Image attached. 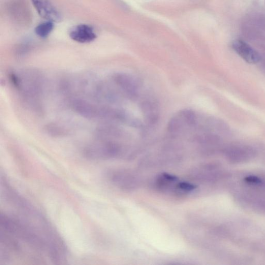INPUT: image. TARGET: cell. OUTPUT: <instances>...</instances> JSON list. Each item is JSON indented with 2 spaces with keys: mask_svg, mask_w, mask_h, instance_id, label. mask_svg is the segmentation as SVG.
Here are the masks:
<instances>
[{
  "mask_svg": "<svg viewBox=\"0 0 265 265\" xmlns=\"http://www.w3.org/2000/svg\"><path fill=\"white\" fill-rule=\"evenodd\" d=\"M9 78L26 104L34 112L41 114L43 108L41 98L44 83L42 74L36 70L26 69L10 72Z\"/></svg>",
  "mask_w": 265,
  "mask_h": 265,
  "instance_id": "obj_1",
  "label": "cell"
},
{
  "mask_svg": "<svg viewBox=\"0 0 265 265\" xmlns=\"http://www.w3.org/2000/svg\"><path fill=\"white\" fill-rule=\"evenodd\" d=\"M0 224L3 231L37 250L48 252L50 255L51 250L48 242L30 225L3 212L0 216Z\"/></svg>",
  "mask_w": 265,
  "mask_h": 265,
  "instance_id": "obj_2",
  "label": "cell"
},
{
  "mask_svg": "<svg viewBox=\"0 0 265 265\" xmlns=\"http://www.w3.org/2000/svg\"><path fill=\"white\" fill-rule=\"evenodd\" d=\"M70 107L74 113L87 119L110 120L120 118V114L114 109L81 99H72Z\"/></svg>",
  "mask_w": 265,
  "mask_h": 265,
  "instance_id": "obj_3",
  "label": "cell"
},
{
  "mask_svg": "<svg viewBox=\"0 0 265 265\" xmlns=\"http://www.w3.org/2000/svg\"><path fill=\"white\" fill-rule=\"evenodd\" d=\"M120 152V147L115 143L97 140L84 148L83 154L88 160L101 161L115 158Z\"/></svg>",
  "mask_w": 265,
  "mask_h": 265,
  "instance_id": "obj_4",
  "label": "cell"
},
{
  "mask_svg": "<svg viewBox=\"0 0 265 265\" xmlns=\"http://www.w3.org/2000/svg\"><path fill=\"white\" fill-rule=\"evenodd\" d=\"M258 152L256 147L245 144H232L224 149L226 159L234 164L249 162L257 157Z\"/></svg>",
  "mask_w": 265,
  "mask_h": 265,
  "instance_id": "obj_5",
  "label": "cell"
},
{
  "mask_svg": "<svg viewBox=\"0 0 265 265\" xmlns=\"http://www.w3.org/2000/svg\"><path fill=\"white\" fill-rule=\"evenodd\" d=\"M232 48L243 60L248 63L256 64L260 60L259 54L244 41L235 40L232 43Z\"/></svg>",
  "mask_w": 265,
  "mask_h": 265,
  "instance_id": "obj_6",
  "label": "cell"
},
{
  "mask_svg": "<svg viewBox=\"0 0 265 265\" xmlns=\"http://www.w3.org/2000/svg\"><path fill=\"white\" fill-rule=\"evenodd\" d=\"M32 3L41 17L52 22L58 21L61 16L50 0H31Z\"/></svg>",
  "mask_w": 265,
  "mask_h": 265,
  "instance_id": "obj_7",
  "label": "cell"
},
{
  "mask_svg": "<svg viewBox=\"0 0 265 265\" xmlns=\"http://www.w3.org/2000/svg\"><path fill=\"white\" fill-rule=\"evenodd\" d=\"M70 36L73 40L80 43L90 42L97 38L94 29L86 25H79L74 27L70 31Z\"/></svg>",
  "mask_w": 265,
  "mask_h": 265,
  "instance_id": "obj_8",
  "label": "cell"
},
{
  "mask_svg": "<svg viewBox=\"0 0 265 265\" xmlns=\"http://www.w3.org/2000/svg\"><path fill=\"white\" fill-rule=\"evenodd\" d=\"M47 134L54 137H62L68 134V130L62 125L57 123H50L46 126Z\"/></svg>",
  "mask_w": 265,
  "mask_h": 265,
  "instance_id": "obj_9",
  "label": "cell"
},
{
  "mask_svg": "<svg viewBox=\"0 0 265 265\" xmlns=\"http://www.w3.org/2000/svg\"><path fill=\"white\" fill-rule=\"evenodd\" d=\"M54 28L53 22L48 21L38 25L35 28L36 35L41 38L47 37Z\"/></svg>",
  "mask_w": 265,
  "mask_h": 265,
  "instance_id": "obj_10",
  "label": "cell"
},
{
  "mask_svg": "<svg viewBox=\"0 0 265 265\" xmlns=\"http://www.w3.org/2000/svg\"><path fill=\"white\" fill-rule=\"evenodd\" d=\"M176 187L178 190L183 192H189L196 188L194 185L185 182L180 183L176 185Z\"/></svg>",
  "mask_w": 265,
  "mask_h": 265,
  "instance_id": "obj_11",
  "label": "cell"
}]
</instances>
